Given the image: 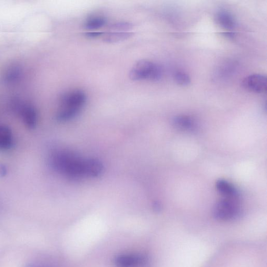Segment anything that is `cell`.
Wrapping results in <instances>:
<instances>
[{
    "instance_id": "6da1fadb",
    "label": "cell",
    "mask_w": 267,
    "mask_h": 267,
    "mask_svg": "<svg viewBox=\"0 0 267 267\" xmlns=\"http://www.w3.org/2000/svg\"><path fill=\"white\" fill-rule=\"evenodd\" d=\"M51 162L57 172L73 180L97 178L103 170L99 160L85 158L69 150L57 151L52 155Z\"/></svg>"
},
{
    "instance_id": "7a4b0ae2",
    "label": "cell",
    "mask_w": 267,
    "mask_h": 267,
    "mask_svg": "<svg viewBox=\"0 0 267 267\" xmlns=\"http://www.w3.org/2000/svg\"><path fill=\"white\" fill-rule=\"evenodd\" d=\"M60 108L56 118L61 122L75 118L83 109L87 100L85 93L81 90H74L63 94L60 98Z\"/></svg>"
},
{
    "instance_id": "3957f363",
    "label": "cell",
    "mask_w": 267,
    "mask_h": 267,
    "mask_svg": "<svg viewBox=\"0 0 267 267\" xmlns=\"http://www.w3.org/2000/svg\"><path fill=\"white\" fill-rule=\"evenodd\" d=\"M162 77V69L156 63L148 60L138 61L132 68L130 77L133 80L157 81Z\"/></svg>"
},
{
    "instance_id": "277c9868",
    "label": "cell",
    "mask_w": 267,
    "mask_h": 267,
    "mask_svg": "<svg viewBox=\"0 0 267 267\" xmlns=\"http://www.w3.org/2000/svg\"><path fill=\"white\" fill-rule=\"evenodd\" d=\"M241 213V207L237 199L226 197L218 202L213 210L215 218L222 221L234 220L240 215Z\"/></svg>"
},
{
    "instance_id": "5b68a950",
    "label": "cell",
    "mask_w": 267,
    "mask_h": 267,
    "mask_svg": "<svg viewBox=\"0 0 267 267\" xmlns=\"http://www.w3.org/2000/svg\"><path fill=\"white\" fill-rule=\"evenodd\" d=\"M242 86L247 90L257 94H263L267 88V79L260 74L250 75L243 79Z\"/></svg>"
},
{
    "instance_id": "8992f818",
    "label": "cell",
    "mask_w": 267,
    "mask_h": 267,
    "mask_svg": "<svg viewBox=\"0 0 267 267\" xmlns=\"http://www.w3.org/2000/svg\"><path fill=\"white\" fill-rule=\"evenodd\" d=\"M118 267H147L149 259L144 255H123L115 260Z\"/></svg>"
},
{
    "instance_id": "52a82bcc",
    "label": "cell",
    "mask_w": 267,
    "mask_h": 267,
    "mask_svg": "<svg viewBox=\"0 0 267 267\" xmlns=\"http://www.w3.org/2000/svg\"><path fill=\"white\" fill-rule=\"evenodd\" d=\"M19 113L27 128L30 130L35 128L38 121V115L35 108L30 104L24 103Z\"/></svg>"
},
{
    "instance_id": "ba28073f",
    "label": "cell",
    "mask_w": 267,
    "mask_h": 267,
    "mask_svg": "<svg viewBox=\"0 0 267 267\" xmlns=\"http://www.w3.org/2000/svg\"><path fill=\"white\" fill-rule=\"evenodd\" d=\"M216 19L218 24L227 30H232L236 27V21L230 11L222 9L218 11Z\"/></svg>"
},
{
    "instance_id": "9c48e42d",
    "label": "cell",
    "mask_w": 267,
    "mask_h": 267,
    "mask_svg": "<svg viewBox=\"0 0 267 267\" xmlns=\"http://www.w3.org/2000/svg\"><path fill=\"white\" fill-rule=\"evenodd\" d=\"M216 187L218 191L226 198L238 199L239 192L233 185L229 182L220 180L216 182Z\"/></svg>"
},
{
    "instance_id": "30bf717a",
    "label": "cell",
    "mask_w": 267,
    "mask_h": 267,
    "mask_svg": "<svg viewBox=\"0 0 267 267\" xmlns=\"http://www.w3.org/2000/svg\"><path fill=\"white\" fill-rule=\"evenodd\" d=\"M237 64L235 61H226L217 67L215 71V78L217 79H225L235 72Z\"/></svg>"
},
{
    "instance_id": "8fae6325",
    "label": "cell",
    "mask_w": 267,
    "mask_h": 267,
    "mask_svg": "<svg viewBox=\"0 0 267 267\" xmlns=\"http://www.w3.org/2000/svg\"><path fill=\"white\" fill-rule=\"evenodd\" d=\"M13 143L12 132L6 126H0V149H8Z\"/></svg>"
},
{
    "instance_id": "7c38bea8",
    "label": "cell",
    "mask_w": 267,
    "mask_h": 267,
    "mask_svg": "<svg viewBox=\"0 0 267 267\" xmlns=\"http://www.w3.org/2000/svg\"><path fill=\"white\" fill-rule=\"evenodd\" d=\"M173 124L183 130H193L195 127L194 120L187 115H178L173 120Z\"/></svg>"
},
{
    "instance_id": "4fadbf2b",
    "label": "cell",
    "mask_w": 267,
    "mask_h": 267,
    "mask_svg": "<svg viewBox=\"0 0 267 267\" xmlns=\"http://www.w3.org/2000/svg\"><path fill=\"white\" fill-rule=\"evenodd\" d=\"M106 24V19L102 16H92L85 22L84 26L88 29H97L102 27Z\"/></svg>"
},
{
    "instance_id": "5bb4252c",
    "label": "cell",
    "mask_w": 267,
    "mask_h": 267,
    "mask_svg": "<svg viewBox=\"0 0 267 267\" xmlns=\"http://www.w3.org/2000/svg\"><path fill=\"white\" fill-rule=\"evenodd\" d=\"M132 33L130 32H113L106 34L104 36V41L108 42H118L132 36Z\"/></svg>"
},
{
    "instance_id": "9a60e30c",
    "label": "cell",
    "mask_w": 267,
    "mask_h": 267,
    "mask_svg": "<svg viewBox=\"0 0 267 267\" xmlns=\"http://www.w3.org/2000/svg\"><path fill=\"white\" fill-rule=\"evenodd\" d=\"M174 79L176 82L179 85L186 86L191 83V78L190 76L182 71H176L173 74Z\"/></svg>"
},
{
    "instance_id": "2e32d148",
    "label": "cell",
    "mask_w": 267,
    "mask_h": 267,
    "mask_svg": "<svg viewBox=\"0 0 267 267\" xmlns=\"http://www.w3.org/2000/svg\"><path fill=\"white\" fill-rule=\"evenodd\" d=\"M131 27V25L129 23L121 22L118 23V24H115L112 26V27L114 29H129Z\"/></svg>"
},
{
    "instance_id": "e0dca14e",
    "label": "cell",
    "mask_w": 267,
    "mask_h": 267,
    "mask_svg": "<svg viewBox=\"0 0 267 267\" xmlns=\"http://www.w3.org/2000/svg\"><path fill=\"white\" fill-rule=\"evenodd\" d=\"M7 169L3 164L0 163V178H3L7 175Z\"/></svg>"
},
{
    "instance_id": "ac0fdd59",
    "label": "cell",
    "mask_w": 267,
    "mask_h": 267,
    "mask_svg": "<svg viewBox=\"0 0 267 267\" xmlns=\"http://www.w3.org/2000/svg\"><path fill=\"white\" fill-rule=\"evenodd\" d=\"M103 33L101 32H91L87 33L86 36L88 37L96 38L100 37Z\"/></svg>"
},
{
    "instance_id": "d6986e66",
    "label": "cell",
    "mask_w": 267,
    "mask_h": 267,
    "mask_svg": "<svg viewBox=\"0 0 267 267\" xmlns=\"http://www.w3.org/2000/svg\"><path fill=\"white\" fill-rule=\"evenodd\" d=\"M224 35L228 38H233L236 36V33L233 32H228L224 33Z\"/></svg>"
}]
</instances>
